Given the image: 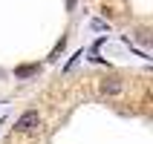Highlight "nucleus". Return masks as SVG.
Segmentation results:
<instances>
[{"instance_id":"1","label":"nucleus","mask_w":153,"mask_h":144,"mask_svg":"<svg viewBox=\"0 0 153 144\" xmlns=\"http://www.w3.org/2000/svg\"><path fill=\"white\" fill-rule=\"evenodd\" d=\"M38 124H41V115H38L35 110H29V112H23V115L15 121V130L17 133H32Z\"/></svg>"},{"instance_id":"2","label":"nucleus","mask_w":153,"mask_h":144,"mask_svg":"<svg viewBox=\"0 0 153 144\" xmlns=\"http://www.w3.org/2000/svg\"><path fill=\"white\" fill-rule=\"evenodd\" d=\"M35 72H38L35 64H29V66H17L15 69V78H29V75H35Z\"/></svg>"},{"instance_id":"3","label":"nucleus","mask_w":153,"mask_h":144,"mask_svg":"<svg viewBox=\"0 0 153 144\" xmlns=\"http://www.w3.org/2000/svg\"><path fill=\"white\" fill-rule=\"evenodd\" d=\"M64 46H67V38H61V41L55 43V49L49 52V61H58V55H61V52H64Z\"/></svg>"},{"instance_id":"4","label":"nucleus","mask_w":153,"mask_h":144,"mask_svg":"<svg viewBox=\"0 0 153 144\" xmlns=\"http://www.w3.org/2000/svg\"><path fill=\"white\" fill-rule=\"evenodd\" d=\"M119 89H121V86L116 84V81H104V92H107V95H116Z\"/></svg>"},{"instance_id":"5","label":"nucleus","mask_w":153,"mask_h":144,"mask_svg":"<svg viewBox=\"0 0 153 144\" xmlns=\"http://www.w3.org/2000/svg\"><path fill=\"white\" fill-rule=\"evenodd\" d=\"M81 58H84V52H75V55H72V58L67 61V66H64V69H72V66H75V64H78Z\"/></svg>"},{"instance_id":"6","label":"nucleus","mask_w":153,"mask_h":144,"mask_svg":"<svg viewBox=\"0 0 153 144\" xmlns=\"http://www.w3.org/2000/svg\"><path fill=\"white\" fill-rule=\"evenodd\" d=\"M75 6H78V0H67V12H75Z\"/></svg>"}]
</instances>
